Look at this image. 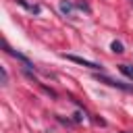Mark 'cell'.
I'll return each instance as SVG.
<instances>
[{"mask_svg": "<svg viewBox=\"0 0 133 133\" xmlns=\"http://www.w3.org/2000/svg\"><path fill=\"white\" fill-rule=\"evenodd\" d=\"M75 6H77L79 10H85V12H91V8H89V4H87L85 0H79V2L75 4Z\"/></svg>", "mask_w": 133, "mask_h": 133, "instance_id": "obj_8", "label": "cell"}, {"mask_svg": "<svg viewBox=\"0 0 133 133\" xmlns=\"http://www.w3.org/2000/svg\"><path fill=\"white\" fill-rule=\"evenodd\" d=\"M60 12L64 17H73V4L66 2V0H60Z\"/></svg>", "mask_w": 133, "mask_h": 133, "instance_id": "obj_4", "label": "cell"}, {"mask_svg": "<svg viewBox=\"0 0 133 133\" xmlns=\"http://www.w3.org/2000/svg\"><path fill=\"white\" fill-rule=\"evenodd\" d=\"M2 48H4V52H6V54H10V56H15L17 60H21V62L25 64V69H33V62H31V60H29V58H27L25 54H21V52L12 50V48H10L8 44H6V39H2Z\"/></svg>", "mask_w": 133, "mask_h": 133, "instance_id": "obj_2", "label": "cell"}, {"mask_svg": "<svg viewBox=\"0 0 133 133\" xmlns=\"http://www.w3.org/2000/svg\"><path fill=\"white\" fill-rule=\"evenodd\" d=\"M121 133H127V131H121Z\"/></svg>", "mask_w": 133, "mask_h": 133, "instance_id": "obj_10", "label": "cell"}, {"mask_svg": "<svg viewBox=\"0 0 133 133\" xmlns=\"http://www.w3.org/2000/svg\"><path fill=\"white\" fill-rule=\"evenodd\" d=\"M110 50H112L114 54H123V52H125V46H123V42H118V39H114V42L110 44Z\"/></svg>", "mask_w": 133, "mask_h": 133, "instance_id": "obj_6", "label": "cell"}, {"mask_svg": "<svg viewBox=\"0 0 133 133\" xmlns=\"http://www.w3.org/2000/svg\"><path fill=\"white\" fill-rule=\"evenodd\" d=\"M118 69H121L123 75H127L129 79H133V69H131V66H127V64H118Z\"/></svg>", "mask_w": 133, "mask_h": 133, "instance_id": "obj_7", "label": "cell"}, {"mask_svg": "<svg viewBox=\"0 0 133 133\" xmlns=\"http://www.w3.org/2000/svg\"><path fill=\"white\" fill-rule=\"evenodd\" d=\"M0 75H2V85H6L8 83V73H6L4 66H0Z\"/></svg>", "mask_w": 133, "mask_h": 133, "instance_id": "obj_9", "label": "cell"}, {"mask_svg": "<svg viewBox=\"0 0 133 133\" xmlns=\"http://www.w3.org/2000/svg\"><path fill=\"white\" fill-rule=\"evenodd\" d=\"M96 81H98V83H106V85L116 87V89H123V91H133V85H127V83L116 81V79H110V77H106V75H96Z\"/></svg>", "mask_w": 133, "mask_h": 133, "instance_id": "obj_1", "label": "cell"}, {"mask_svg": "<svg viewBox=\"0 0 133 133\" xmlns=\"http://www.w3.org/2000/svg\"><path fill=\"white\" fill-rule=\"evenodd\" d=\"M131 2H133V0H131Z\"/></svg>", "mask_w": 133, "mask_h": 133, "instance_id": "obj_11", "label": "cell"}, {"mask_svg": "<svg viewBox=\"0 0 133 133\" xmlns=\"http://www.w3.org/2000/svg\"><path fill=\"white\" fill-rule=\"evenodd\" d=\"M66 60H73V62H77V64H81V66H87V69H91V71H102V64H98V62H91V60H85V58H81V56H75V54H62Z\"/></svg>", "mask_w": 133, "mask_h": 133, "instance_id": "obj_3", "label": "cell"}, {"mask_svg": "<svg viewBox=\"0 0 133 133\" xmlns=\"http://www.w3.org/2000/svg\"><path fill=\"white\" fill-rule=\"evenodd\" d=\"M17 2H19V4L23 6V8H27L29 12H33V15H39V10H42V8L37 6V4H27L25 0H17Z\"/></svg>", "mask_w": 133, "mask_h": 133, "instance_id": "obj_5", "label": "cell"}]
</instances>
